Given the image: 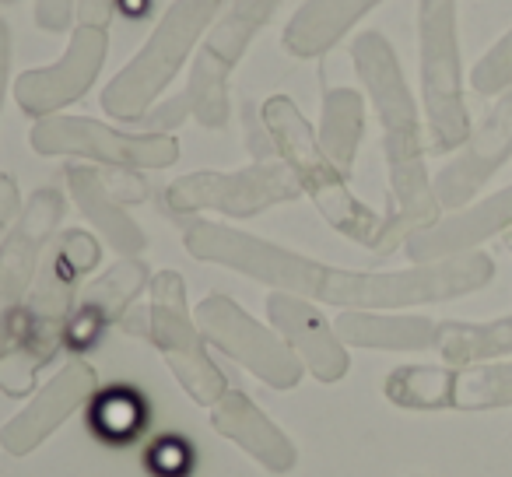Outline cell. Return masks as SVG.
Listing matches in <instances>:
<instances>
[{
  "mask_svg": "<svg viewBox=\"0 0 512 477\" xmlns=\"http://www.w3.org/2000/svg\"><path fill=\"white\" fill-rule=\"evenodd\" d=\"M351 67L362 81L365 102L372 106L383 130V158L390 176V211L383 214V239L376 257L404 250L407 235L428 228L442 218L435 200L432 176H428V137L425 116L407 85L404 64H400L393 43L379 29H362L351 39Z\"/></svg>",
  "mask_w": 512,
  "mask_h": 477,
  "instance_id": "6da1fadb",
  "label": "cell"
},
{
  "mask_svg": "<svg viewBox=\"0 0 512 477\" xmlns=\"http://www.w3.org/2000/svg\"><path fill=\"white\" fill-rule=\"evenodd\" d=\"M102 243L85 228L57 232L43 257L29 299L22 309L18 337L0 355V393L25 397L36 390L39 372L64 351L74 309L81 299V281L99 267Z\"/></svg>",
  "mask_w": 512,
  "mask_h": 477,
  "instance_id": "7a4b0ae2",
  "label": "cell"
},
{
  "mask_svg": "<svg viewBox=\"0 0 512 477\" xmlns=\"http://www.w3.org/2000/svg\"><path fill=\"white\" fill-rule=\"evenodd\" d=\"M495 257L470 250L460 257L411 264L404 271H348L323 264L313 302L337 309H369V313H400L414 306H439L474 295L495 281Z\"/></svg>",
  "mask_w": 512,
  "mask_h": 477,
  "instance_id": "3957f363",
  "label": "cell"
},
{
  "mask_svg": "<svg viewBox=\"0 0 512 477\" xmlns=\"http://www.w3.org/2000/svg\"><path fill=\"white\" fill-rule=\"evenodd\" d=\"M225 0H172L151 25L141 50L102 88V109L116 123H141V116L162 99L186 64L197 57Z\"/></svg>",
  "mask_w": 512,
  "mask_h": 477,
  "instance_id": "277c9868",
  "label": "cell"
},
{
  "mask_svg": "<svg viewBox=\"0 0 512 477\" xmlns=\"http://www.w3.org/2000/svg\"><path fill=\"white\" fill-rule=\"evenodd\" d=\"M264 123L271 130V141L278 148V158L295 172L302 193L313 200V207L323 214L334 232H341L344 239L358 243L362 250H379L383 239V214H376L369 204L351 193L348 176L337 169L327 158V151L320 148V137L309 127V120L302 116L299 102L292 95H271L260 106Z\"/></svg>",
  "mask_w": 512,
  "mask_h": 477,
  "instance_id": "5b68a950",
  "label": "cell"
},
{
  "mask_svg": "<svg viewBox=\"0 0 512 477\" xmlns=\"http://www.w3.org/2000/svg\"><path fill=\"white\" fill-rule=\"evenodd\" d=\"M414 22H418V88L428 151L453 155L474 130L467 109L456 0H418Z\"/></svg>",
  "mask_w": 512,
  "mask_h": 477,
  "instance_id": "8992f818",
  "label": "cell"
},
{
  "mask_svg": "<svg viewBox=\"0 0 512 477\" xmlns=\"http://www.w3.org/2000/svg\"><path fill=\"white\" fill-rule=\"evenodd\" d=\"M148 309H130L123 316L127 334H141L155 344L165 358L183 393L200 407H211L225 397L228 383L211 358V344L204 341L197 327V316L190 313V295L179 271H158L148 288Z\"/></svg>",
  "mask_w": 512,
  "mask_h": 477,
  "instance_id": "52a82bcc",
  "label": "cell"
},
{
  "mask_svg": "<svg viewBox=\"0 0 512 477\" xmlns=\"http://www.w3.org/2000/svg\"><path fill=\"white\" fill-rule=\"evenodd\" d=\"M183 250L200 264L225 267L249 281H260L271 292H292L302 299H313L323 274V260L278 246L264 235L242 232L225 221H190L183 228Z\"/></svg>",
  "mask_w": 512,
  "mask_h": 477,
  "instance_id": "ba28073f",
  "label": "cell"
},
{
  "mask_svg": "<svg viewBox=\"0 0 512 477\" xmlns=\"http://www.w3.org/2000/svg\"><path fill=\"white\" fill-rule=\"evenodd\" d=\"M29 144L43 158H78L120 172H155L179 162L176 134L109 127L92 116H43L32 123Z\"/></svg>",
  "mask_w": 512,
  "mask_h": 477,
  "instance_id": "9c48e42d",
  "label": "cell"
},
{
  "mask_svg": "<svg viewBox=\"0 0 512 477\" xmlns=\"http://www.w3.org/2000/svg\"><path fill=\"white\" fill-rule=\"evenodd\" d=\"M302 197V186L285 162H249L242 169H200L165 186V211L176 218L221 214V218H256L278 204Z\"/></svg>",
  "mask_w": 512,
  "mask_h": 477,
  "instance_id": "30bf717a",
  "label": "cell"
},
{
  "mask_svg": "<svg viewBox=\"0 0 512 477\" xmlns=\"http://www.w3.org/2000/svg\"><path fill=\"white\" fill-rule=\"evenodd\" d=\"M383 393L404 411H502L512 407V358L477 365H397Z\"/></svg>",
  "mask_w": 512,
  "mask_h": 477,
  "instance_id": "8fae6325",
  "label": "cell"
},
{
  "mask_svg": "<svg viewBox=\"0 0 512 477\" xmlns=\"http://www.w3.org/2000/svg\"><path fill=\"white\" fill-rule=\"evenodd\" d=\"M193 316H197L204 341L225 358H232L235 365H242L260 383L274 386V390H295L302 383L306 369L278 337V330L249 316L235 299L211 292L197 302Z\"/></svg>",
  "mask_w": 512,
  "mask_h": 477,
  "instance_id": "7c38bea8",
  "label": "cell"
},
{
  "mask_svg": "<svg viewBox=\"0 0 512 477\" xmlns=\"http://www.w3.org/2000/svg\"><path fill=\"white\" fill-rule=\"evenodd\" d=\"M64 211V193L57 186H39L25 200L22 218L15 221V228L0 243V355L15 344L25 299H29L32 285H36L46 250L57 239Z\"/></svg>",
  "mask_w": 512,
  "mask_h": 477,
  "instance_id": "4fadbf2b",
  "label": "cell"
},
{
  "mask_svg": "<svg viewBox=\"0 0 512 477\" xmlns=\"http://www.w3.org/2000/svg\"><path fill=\"white\" fill-rule=\"evenodd\" d=\"M109 60V29L99 25H74L67 46L53 64L29 67L15 78L11 95L15 106L32 120L57 116L67 106L81 102L102 78V67Z\"/></svg>",
  "mask_w": 512,
  "mask_h": 477,
  "instance_id": "5bb4252c",
  "label": "cell"
},
{
  "mask_svg": "<svg viewBox=\"0 0 512 477\" xmlns=\"http://www.w3.org/2000/svg\"><path fill=\"white\" fill-rule=\"evenodd\" d=\"M509 158H512V85L505 92H498L495 106L470 130L467 144L460 151H453V158L435 172L432 190L439 207L442 211L467 207L498 176V169Z\"/></svg>",
  "mask_w": 512,
  "mask_h": 477,
  "instance_id": "9a60e30c",
  "label": "cell"
},
{
  "mask_svg": "<svg viewBox=\"0 0 512 477\" xmlns=\"http://www.w3.org/2000/svg\"><path fill=\"white\" fill-rule=\"evenodd\" d=\"M99 390V372L88 358L74 355L53 372V379H46L36 390V397L0 428V449L11 456H29L64 425L71 414H78L81 407L92 400V393Z\"/></svg>",
  "mask_w": 512,
  "mask_h": 477,
  "instance_id": "2e32d148",
  "label": "cell"
},
{
  "mask_svg": "<svg viewBox=\"0 0 512 477\" xmlns=\"http://www.w3.org/2000/svg\"><path fill=\"white\" fill-rule=\"evenodd\" d=\"M267 320L313 379L341 383L348 376V344L337 337L334 323L320 313L313 299H302L292 292H271L267 295Z\"/></svg>",
  "mask_w": 512,
  "mask_h": 477,
  "instance_id": "e0dca14e",
  "label": "cell"
},
{
  "mask_svg": "<svg viewBox=\"0 0 512 477\" xmlns=\"http://www.w3.org/2000/svg\"><path fill=\"white\" fill-rule=\"evenodd\" d=\"M509 228H512V183L481 200H470L460 211L442 214L435 225L418 228L414 235H407L404 257L411 264H432V260L460 257V253L481 250L488 239L505 235Z\"/></svg>",
  "mask_w": 512,
  "mask_h": 477,
  "instance_id": "ac0fdd59",
  "label": "cell"
},
{
  "mask_svg": "<svg viewBox=\"0 0 512 477\" xmlns=\"http://www.w3.org/2000/svg\"><path fill=\"white\" fill-rule=\"evenodd\" d=\"M211 428L271 474H288L299 463V449L285 428L242 390H225V397L211 404Z\"/></svg>",
  "mask_w": 512,
  "mask_h": 477,
  "instance_id": "d6986e66",
  "label": "cell"
},
{
  "mask_svg": "<svg viewBox=\"0 0 512 477\" xmlns=\"http://www.w3.org/2000/svg\"><path fill=\"white\" fill-rule=\"evenodd\" d=\"M151 267L144 257H120L109 271H102L88 288H81L78 309H74L71 334L67 341L74 344H92L106 334L113 323H123L141 292L151 288Z\"/></svg>",
  "mask_w": 512,
  "mask_h": 477,
  "instance_id": "ffe728a7",
  "label": "cell"
},
{
  "mask_svg": "<svg viewBox=\"0 0 512 477\" xmlns=\"http://www.w3.org/2000/svg\"><path fill=\"white\" fill-rule=\"evenodd\" d=\"M67 193L81 218L99 232V239L120 257H144L148 250V235L130 218L127 204L116 197L113 183L92 165H67Z\"/></svg>",
  "mask_w": 512,
  "mask_h": 477,
  "instance_id": "44dd1931",
  "label": "cell"
},
{
  "mask_svg": "<svg viewBox=\"0 0 512 477\" xmlns=\"http://www.w3.org/2000/svg\"><path fill=\"white\" fill-rule=\"evenodd\" d=\"M386 0H302L281 29V50L292 60L327 57Z\"/></svg>",
  "mask_w": 512,
  "mask_h": 477,
  "instance_id": "7402d4cb",
  "label": "cell"
},
{
  "mask_svg": "<svg viewBox=\"0 0 512 477\" xmlns=\"http://www.w3.org/2000/svg\"><path fill=\"white\" fill-rule=\"evenodd\" d=\"M432 316L418 313H369V309H344L334 320V330L348 348L365 351H404L421 355L435 344Z\"/></svg>",
  "mask_w": 512,
  "mask_h": 477,
  "instance_id": "603a6c76",
  "label": "cell"
},
{
  "mask_svg": "<svg viewBox=\"0 0 512 477\" xmlns=\"http://www.w3.org/2000/svg\"><path fill=\"white\" fill-rule=\"evenodd\" d=\"M365 92L351 85H334L323 92L320 102V127H316V137H320V148L327 151V158L351 176L358 162V148L365 141Z\"/></svg>",
  "mask_w": 512,
  "mask_h": 477,
  "instance_id": "cb8c5ba5",
  "label": "cell"
},
{
  "mask_svg": "<svg viewBox=\"0 0 512 477\" xmlns=\"http://www.w3.org/2000/svg\"><path fill=\"white\" fill-rule=\"evenodd\" d=\"M432 351L442 358V365H477L512 358V313L488 323L439 320Z\"/></svg>",
  "mask_w": 512,
  "mask_h": 477,
  "instance_id": "d4e9b609",
  "label": "cell"
},
{
  "mask_svg": "<svg viewBox=\"0 0 512 477\" xmlns=\"http://www.w3.org/2000/svg\"><path fill=\"white\" fill-rule=\"evenodd\" d=\"M281 0H225L218 22L211 25L204 46L235 71L239 60L249 53V46L256 43V36L274 22Z\"/></svg>",
  "mask_w": 512,
  "mask_h": 477,
  "instance_id": "484cf974",
  "label": "cell"
},
{
  "mask_svg": "<svg viewBox=\"0 0 512 477\" xmlns=\"http://www.w3.org/2000/svg\"><path fill=\"white\" fill-rule=\"evenodd\" d=\"M228 78L232 67L221 64L207 46H200L197 57L190 60L186 71V106H190V120L200 123L204 130H225L228 116H232V92H228Z\"/></svg>",
  "mask_w": 512,
  "mask_h": 477,
  "instance_id": "4316f807",
  "label": "cell"
},
{
  "mask_svg": "<svg viewBox=\"0 0 512 477\" xmlns=\"http://www.w3.org/2000/svg\"><path fill=\"white\" fill-rule=\"evenodd\" d=\"M467 81L477 95H498L512 85V29L481 53Z\"/></svg>",
  "mask_w": 512,
  "mask_h": 477,
  "instance_id": "83f0119b",
  "label": "cell"
},
{
  "mask_svg": "<svg viewBox=\"0 0 512 477\" xmlns=\"http://www.w3.org/2000/svg\"><path fill=\"white\" fill-rule=\"evenodd\" d=\"M239 113H242V141H246V151L253 155V162H278V148H274L260 106L253 99H246L239 106Z\"/></svg>",
  "mask_w": 512,
  "mask_h": 477,
  "instance_id": "f1b7e54d",
  "label": "cell"
},
{
  "mask_svg": "<svg viewBox=\"0 0 512 477\" xmlns=\"http://www.w3.org/2000/svg\"><path fill=\"white\" fill-rule=\"evenodd\" d=\"M190 120V106H186V95H172V99H158L155 106L148 109V113L141 116V123L137 127L148 130V134H172L176 127H183V123Z\"/></svg>",
  "mask_w": 512,
  "mask_h": 477,
  "instance_id": "f546056e",
  "label": "cell"
},
{
  "mask_svg": "<svg viewBox=\"0 0 512 477\" xmlns=\"http://www.w3.org/2000/svg\"><path fill=\"white\" fill-rule=\"evenodd\" d=\"M36 25L46 36H71L74 22H78V0H36Z\"/></svg>",
  "mask_w": 512,
  "mask_h": 477,
  "instance_id": "4dcf8cb0",
  "label": "cell"
},
{
  "mask_svg": "<svg viewBox=\"0 0 512 477\" xmlns=\"http://www.w3.org/2000/svg\"><path fill=\"white\" fill-rule=\"evenodd\" d=\"M25 204H22V193H18V183L11 172H0V243H4V235L15 228V221L22 218Z\"/></svg>",
  "mask_w": 512,
  "mask_h": 477,
  "instance_id": "1f68e13d",
  "label": "cell"
},
{
  "mask_svg": "<svg viewBox=\"0 0 512 477\" xmlns=\"http://www.w3.org/2000/svg\"><path fill=\"white\" fill-rule=\"evenodd\" d=\"M11 57H15V36H11V25L0 18V113H4V99L11 92Z\"/></svg>",
  "mask_w": 512,
  "mask_h": 477,
  "instance_id": "d6a6232c",
  "label": "cell"
},
{
  "mask_svg": "<svg viewBox=\"0 0 512 477\" xmlns=\"http://www.w3.org/2000/svg\"><path fill=\"white\" fill-rule=\"evenodd\" d=\"M116 4H120V0H78V22L109 29V25H113V15H116Z\"/></svg>",
  "mask_w": 512,
  "mask_h": 477,
  "instance_id": "836d02e7",
  "label": "cell"
},
{
  "mask_svg": "<svg viewBox=\"0 0 512 477\" xmlns=\"http://www.w3.org/2000/svg\"><path fill=\"white\" fill-rule=\"evenodd\" d=\"M505 246H509V253H512V228L505 232Z\"/></svg>",
  "mask_w": 512,
  "mask_h": 477,
  "instance_id": "e575fe53",
  "label": "cell"
},
{
  "mask_svg": "<svg viewBox=\"0 0 512 477\" xmlns=\"http://www.w3.org/2000/svg\"><path fill=\"white\" fill-rule=\"evenodd\" d=\"M0 4H18V0H0Z\"/></svg>",
  "mask_w": 512,
  "mask_h": 477,
  "instance_id": "d590c367",
  "label": "cell"
}]
</instances>
